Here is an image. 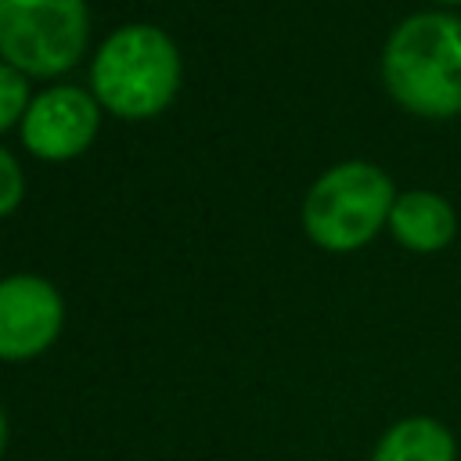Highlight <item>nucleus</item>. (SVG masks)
I'll use <instances>...</instances> for the list:
<instances>
[{"label": "nucleus", "mask_w": 461, "mask_h": 461, "mask_svg": "<svg viewBox=\"0 0 461 461\" xmlns=\"http://www.w3.org/2000/svg\"><path fill=\"white\" fill-rule=\"evenodd\" d=\"M382 83L418 119L461 115V18L432 7L396 22L382 47Z\"/></svg>", "instance_id": "nucleus-1"}, {"label": "nucleus", "mask_w": 461, "mask_h": 461, "mask_svg": "<svg viewBox=\"0 0 461 461\" xmlns=\"http://www.w3.org/2000/svg\"><path fill=\"white\" fill-rule=\"evenodd\" d=\"M65 303L40 274L0 277V360H32L47 353L61 331Z\"/></svg>", "instance_id": "nucleus-6"}, {"label": "nucleus", "mask_w": 461, "mask_h": 461, "mask_svg": "<svg viewBox=\"0 0 461 461\" xmlns=\"http://www.w3.org/2000/svg\"><path fill=\"white\" fill-rule=\"evenodd\" d=\"M396 202L393 176L364 158H346L324 169L303 198V230L324 252H357L382 227Z\"/></svg>", "instance_id": "nucleus-3"}, {"label": "nucleus", "mask_w": 461, "mask_h": 461, "mask_svg": "<svg viewBox=\"0 0 461 461\" xmlns=\"http://www.w3.org/2000/svg\"><path fill=\"white\" fill-rule=\"evenodd\" d=\"M371 461H457V439L439 418L411 414L378 436Z\"/></svg>", "instance_id": "nucleus-8"}, {"label": "nucleus", "mask_w": 461, "mask_h": 461, "mask_svg": "<svg viewBox=\"0 0 461 461\" xmlns=\"http://www.w3.org/2000/svg\"><path fill=\"white\" fill-rule=\"evenodd\" d=\"M86 40V0H0V61L29 79L76 68Z\"/></svg>", "instance_id": "nucleus-4"}, {"label": "nucleus", "mask_w": 461, "mask_h": 461, "mask_svg": "<svg viewBox=\"0 0 461 461\" xmlns=\"http://www.w3.org/2000/svg\"><path fill=\"white\" fill-rule=\"evenodd\" d=\"M436 4H443V7H457L461 0H436Z\"/></svg>", "instance_id": "nucleus-12"}, {"label": "nucleus", "mask_w": 461, "mask_h": 461, "mask_svg": "<svg viewBox=\"0 0 461 461\" xmlns=\"http://www.w3.org/2000/svg\"><path fill=\"white\" fill-rule=\"evenodd\" d=\"M389 230L407 252L429 256L454 241L457 216H454V205L439 191L414 187V191L396 194L393 212H389Z\"/></svg>", "instance_id": "nucleus-7"}, {"label": "nucleus", "mask_w": 461, "mask_h": 461, "mask_svg": "<svg viewBox=\"0 0 461 461\" xmlns=\"http://www.w3.org/2000/svg\"><path fill=\"white\" fill-rule=\"evenodd\" d=\"M29 101H32L29 97V76H22L7 61H0V133H7L11 126H22Z\"/></svg>", "instance_id": "nucleus-9"}, {"label": "nucleus", "mask_w": 461, "mask_h": 461, "mask_svg": "<svg viewBox=\"0 0 461 461\" xmlns=\"http://www.w3.org/2000/svg\"><path fill=\"white\" fill-rule=\"evenodd\" d=\"M180 50L158 25L115 29L90 61V94L119 119H151L180 90Z\"/></svg>", "instance_id": "nucleus-2"}, {"label": "nucleus", "mask_w": 461, "mask_h": 461, "mask_svg": "<svg viewBox=\"0 0 461 461\" xmlns=\"http://www.w3.org/2000/svg\"><path fill=\"white\" fill-rule=\"evenodd\" d=\"M4 447H7V414L0 407V454H4Z\"/></svg>", "instance_id": "nucleus-11"}, {"label": "nucleus", "mask_w": 461, "mask_h": 461, "mask_svg": "<svg viewBox=\"0 0 461 461\" xmlns=\"http://www.w3.org/2000/svg\"><path fill=\"white\" fill-rule=\"evenodd\" d=\"M18 130L29 155L43 162H68L94 144L101 130V104L90 90L58 83L29 101Z\"/></svg>", "instance_id": "nucleus-5"}, {"label": "nucleus", "mask_w": 461, "mask_h": 461, "mask_svg": "<svg viewBox=\"0 0 461 461\" xmlns=\"http://www.w3.org/2000/svg\"><path fill=\"white\" fill-rule=\"evenodd\" d=\"M22 194H25L22 166L7 148H0V216H11L22 205Z\"/></svg>", "instance_id": "nucleus-10"}]
</instances>
